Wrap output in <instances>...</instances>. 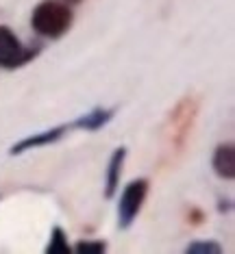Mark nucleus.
<instances>
[{"label": "nucleus", "instance_id": "2", "mask_svg": "<svg viewBox=\"0 0 235 254\" xmlns=\"http://www.w3.org/2000/svg\"><path fill=\"white\" fill-rule=\"evenodd\" d=\"M42 53V44L24 46L20 37L11 31V26L0 24V67L2 70H18L31 63Z\"/></svg>", "mask_w": 235, "mask_h": 254}, {"label": "nucleus", "instance_id": "10", "mask_svg": "<svg viewBox=\"0 0 235 254\" xmlns=\"http://www.w3.org/2000/svg\"><path fill=\"white\" fill-rule=\"evenodd\" d=\"M187 254H220L222 252V246L216 244V241H192L190 246L185 248Z\"/></svg>", "mask_w": 235, "mask_h": 254}, {"label": "nucleus", "instance_id": "3", "mask_svg": "<svg viewBox=\"0 0 235 254\" xmlns=\"http://www.w3.org/2000/svg\"><path fill=\"white\" fill-rule=\"evenodd\" d=\"M148 189H151V181L148 178H133L122 189V193L118 198V228L120 230L131 228V224L137 219L142 206L146 202Z\"/></svg>", "mask_w": 235, "mask_h": 254}, {"label": "nucleus", "instance_id": "8", "mask_svg": "<svg viewBox=\"0 0 235 254\" xmlns=\"http://www.w3.org/2000/svg\"><path fill=\"white\" fill-rule=\"evenodd\" d=\"M46 252L48 254H70L72 252V246L68 244V235L61 226H55L50 230V241L46 246Z\"/></svg>", "mask_w": 235, "mask_h": 254}, {"label": "nucleus", "instance_id": "4", "mask_svg": "<svg viewBox=\"0 0 235 254\" xmlns=\"http://www.w3.org/2000/svg\"><path fill=\"white\" fill-rule=\"evenodd\" d=\"M72 128V124H59L55 128H48V130H42V132H33V135L24 137V139L15 141L13 146L9 148V154L11 157H18V154H24V152H31L35 148H44V146H50V143L59 141L61 137H66Z\"/></svg>", "mask_w": 235, "mask_h": 254}, {"label": "nucleus", "instance_id": "9", "mask_svg": "<svg viewBox=\"0 0 235 254\" xmlns=\"http://www.w3.org/2000/svg\"><path fill=\"white\" fill-rule=\"evenodd\" d=\"M105 250H107V241L102 239H85L72 248V252L77 254H102Z\"/></svg>", "mask_w": 235, "mask_h": 254}, {"label": "nucleus", "instance_id": "11", "mask_svg": "<svg viewBox=\"0 0 235 254\" xmlns=\"http://www.w3.org/2000/svg\"><path fill=\"white\" fill-rule=\"evenodd\" d=\"M64 2H68V4H70V7H72V4H81L83 0H64Z\"/></svg>", "mask_w": 235, "mask_h": 254}, {"label": "nucleus", "instance_id": "1", "mask_svg": "<svg viewBox=\"0 0 235 254\" xmlns=\"http://www.w3.org/2000/svg\"><path fill=\"white\" fill-rule=\"evenodd\" d=\"M74 13L64 0H42L31 13V26L35 35L44 39H61L72 28Z\"/></svg>", "mask_w": 235, "mask_h": 254}, {"label": "nucleus", "instance_id": "7", "mask_svg": "<svg viewBox=\"0 0 235 254\" xmlns=\"http://www.w3.org/2000/svg\"><path fill=\"white\" fill-rule=\"evenodd\" d=\"M113 115H116V109H105V107H96L87 111L81 118H77L72 124L74 130H87V132H94V130H100L102 126H107L109 122L113 120Z\"/></svg>", "mask_w": 235, "mask_h": 254}, {"label": "nucleus", "instance_id": "6", "mask_svg": "<svg viewBox=\"0 0 235 254\" xmlns=\"http://www.w3.org/2000/svg\"><path fill=\"white\" fill-rule=\"evenodd\" d=\"M211 167H214L216 176L225 178V181H233L235 178V146L233 143L227 141V143L216 146Z\"/></svg>", "mask_w": 235, "mask_h": 254}, {"label": "nucleus", "instance_id": "5", "mask_svg": "<svg viewBox=\"0 0 235 254\" xmlns=\"http://www.w3.org/2000/svg\"><path fill=\"white\" fill-rule=\"evenodd\" d=\"M124 161H127V148L120 146L111 152V159H109V163H107V176H105V198L107 200H111L120 189Z\"/></svg>", "mask_w": 235, "mask_h": 254}]
</instances>
